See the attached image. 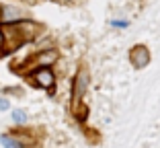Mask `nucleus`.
I'll use <instances>...</instances> for the list:
<instances>
[{"label":"nucleus","instance_id":"nucleus-2","mask_svg":"<svg viewBox=\"0 0 160 148\" xmlns=\"http://www.w3.org/2000/svg\"><path fill=\"white\" fill-rule=\"evenodd\" d=\"M31 78L35 80L37 86L47 89V91L53 89V84H56V72H53V68H33Z\"/></svg>","mask_w":160,"mask_h":148},{"label":"nucleus","instance_id":"nucleus-3","mask_svg":"<svg viewBox=\"0 0 160 148\" xmlns=\"http://www.w3.org/2000/svg\"><path fill=\"white\" fill-rule=\"evenodd\" d=\"M58 58H60V54H58V49H53V48L39 49V52L33 56L31 64H35L33 68H53V64L58 62Z\"/></svg>","mask_w":160,"mask_h":148},{"label":"nucleus","instance_id":"nucleus-6","mask_svg":"<svg viewBox=\"0 0 160 148\" xmlns=\"http://www.w3.org/2000/svg\"><path fill=\"white\" fill-rule=\"evenodd\" d=\"M0 146L2 148H27V144L23 142L21 136L4 132V134H0Z\"/></svg>","mask_w":160,"mask_h":148},{"label":"nucleus","instance_id":"nucleus-4","mask_svg":"<svg viewBox=\"0 0 160 148\" xmlns=\"http://www.w3.org/2000/svg\"><path fill=\"white\" fill-rule=\"evenodd\" d=\"M25 21V13L19 6H0V25H17Z\"/></svg>","mask_w":160,"mask_h":148},{"label":"nucleus","instance_id":"nucleus-9","mask_svg":"<svg viewBox=\"0 0 160 148\" xmlns=\"http://www.w3.org/2000/svg\"><path fill=\"white\" fill-rule=\"evenodd\" d=\"M4 48H6V33L2 31V25H0V54H2Z\"/></svg>","mask_w":160,"mask_h":148},{"label":"nucleus","instance_id":"nucleus-1","mask_svg":"<svg viewBox=\"0 0 160 148\" xmlns=\"http://www.w3.org/2000/svg\"><path fill=\"white\" fill-rule=\"evenodd\" d=\"M88 84H90V76H88V72L82 68L74 76V84H72V101H74V103H80V101H82V97L88 91Z\"/></svg>","mask_w":160,"mask_h":148},{"label":"nucleus","instance_id":"nucleus-7","mask_svg":"<svg viewBox=\"0 0 160 148\" xmlns=\"http://www.w3.org/2000/svg\"><path fill=\"white\" fill-rule=\"evenodd\" d=\"M10 121H12L17 128H23V125L29 124V113L21 107H12L10 109Z\"/></svg>","mask_w":160,"mask_h":148},{"label":"nucleus","instance_id":"nucleus-10","mask_svg":"<svg viewBox=\"0 0 160 148\" xmlns=\"http://www.w3.org/2000/svg\"><path fill=\"white\" fill-rule=\"evenodd\" d=\"M127 25H129L127 21H111V27H123V29H125Z\"/></svg>","mask_w":160,"mask_h":148},{"label":"nucleus","instance_id":"nucleus-5","mask_svg":"<svg viewBox=\"0 0 160 148\" xmlns=\"http://www.w3.org/2000/svg\"><path fill=\"white\" fill-rule=\"evenodd\" d=\"M150 49L146 45H133L132 52H129V60L136 68H146L150 64Z\"/></svg>","mask_w":160,"mask_h":148},{"label":"nucleus","instance_id":"nucleus-8","mask_svg":"<svg viewBox=\"0 0 160 148\" xmlns=\"http://www.w3.org/2000/svg\"><path fill=\"white\" fill-rule=\"evenodd\" d=\"M12 105H10V99L4 95H0V113H4V111H10Z\"/></svg>","mask_w":160,"mask_h":148}]
</instances>
